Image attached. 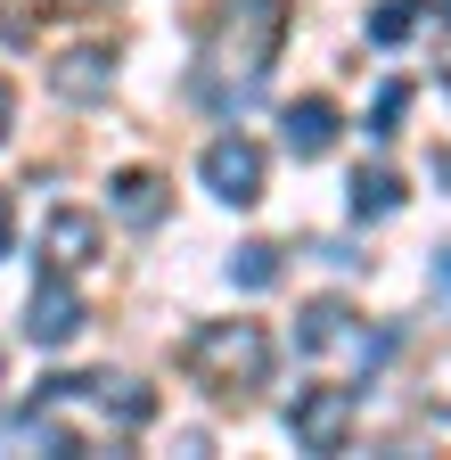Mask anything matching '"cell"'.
I'll list each match as a JSON object with an SVG mask.
<instances>
[{"label":"cell","mask_w":451,"mask_h":460,"mask_svg":"<svg viewBox=\"0 0 451 460\" xmlns=\"http://www.w3.org/2000/svg\"><path fill=\"white\" fill-rule=\"evenodd\" d=\"M288 25H296V0H221L213 49H205V66H197V91H205V99H247V91L279 66Z\"/></svg>","instance_id":"1"},{"label":"cell","mask_w":451,"mask_h":460,"mask_svg":"<svg viewBox=\"0 0 451 460\" xmlns=\"http://www.w3.org/2000/svg\"><path fill=\"white\" fill-rule=\"evenodd\" d=\"M181 370L205 394H255L271 378V337H263V321H205L181 345Z\"/></svg>","instance_id":"2"},{"label":"cell","mask_w":451,"mask_h":460,"mask_svg":"<svg viewBox=\"0 0 451 460\" xmlns=\"http://www.w3.org/2000/svg\"><path fill=\"white\" fill-rule=\"evenodd\" d=\"M296 354H345L353 370H377L394 354V337L386 329H361V313L345 296H312L304 321H296Z\"/></svg>","instance_id":"3"},{"label":"cell","mask_w":451,"mask_h":460,"mask_svg":"<svg viewBox=\"0 0 451 460\" xmlns=\"http://www.w3.org/2000/svg\"><path fill=\"white\" fill-rule=\"evenodd\" d=\"M41 402L49 411H99L116 428H148L156 420V386L124 378V370H99V378H41Z\"/></svg>","instance_id":"4"},{"label":"cell","mask_w":451,"mask_h":460,"mask_svg":"<svg viewBox=\"0 0 451 460\" xmlns=\"http://www.w3.org/2000/svg\"><path fill=\"white\" fill-rule=\"evenodd\" d=\"M353 420H361L353 386H304V394L288 402V436H296L304 452H345V444H353Z\"/></svg>","instance_id":"5"},{"label":"cell","mask_w":451,"mask_h":460,"mask_svg":"<svg viewBox=\"0 0 451 460\" xmlns=\"http://www.w3.org/2000/svg\"><path fill=\"white\" fill-rule=\"evenodd\" d=\"M197 172H205V190H213L221 206H255V198H263L271 156H263V140H247V132H221V140H205Z\"/></svg>","instance_id":"6"},{"label":"cell","mask_w":451,"mask_h":460,"mask_svg":"<svg viewBox=\"0 0 451 460\" xmlns=\"http://www.w3.org/2000/svg\"><path fill=\"white\" fill-rule=\"evenodd\" d=\"M82 321H91V305H82V288H74L66 271H49V279L33 288V305H25V337H33V345H74Z\"/></svg>","instance_id":"7"},{"label":"cell","mask_w":451,"mask_h":460,"mask_svg":"<svg viewBox=\"0 0 451 460\" xmlns=\"http://www.w3.org/2000/svg\"><path fill=\"white\" fill-rule=\"evenodd\" d=\"M99 247H107V230H99V214L91 206H58V214H49L41 222V255H49V271H91L99 263Z\"/></svg>","instance_id":"8"},{"label":"cell","mask_w":451,"mask_h":460,"mask_svg":"<svg viewBox=\"0 0 451 460\" xmlns=\"http://www.w3.org/2000/svg\"><path fill=\"white\" fill-rule=\"evenodd\" d=\"M49 91H58V99H74V107L107 99V91H116V49H99V41L58 49V58H49Z\"/></svg>","instance_id":"9"},{"label":"cell","mask_w":451,"mask_h":460,"mask_svg":"<svg viewBox=\"0 0 451 460\" xmlns=\"http://www.w3.org/2000/svg\"><path fill=\"white\" fill-rule=\"evenodd\" d=\"M336 132H345V124H336L328 99H288V115H279V140H288L304 164H320V156L336 148Z\"/></svg>","instance_id":"10"},{"label":"cell","mask_w":451,"mask_h":460,"mask_svg":"<svg viewBox=\"0 0 451 460\" xmlns=\"http://www.w3.org/2000/svg\"><path fill=\"white\" fill-rule=\"evenodd\" d=\"M107 206H116L132 230H148V222H164V206H173V198H164V172H148V164H124L116 181H107Z\"/></svg>","instance_id":"11"},{"label":"cell","mask_w":451,"mask_h":460,"mask_svg":"<svg viewBox=\"0 0 451 460\" xmlns=\"http://www.w3.org/2000/svg\"><path fill=\"white\" fill-rule=\"evenodd\" d=\"M82 9H107V0H9V9H0V33L33 41V17H82Z\"/></svg>","instance_id":"12"},{"label":"cell","mask_w":451,"mask_h":460,"mask_svg":"<svg viewBox=\"0 0 451 460\" xmlns=\"http://www.w3.org/2000/svg\"><path fill=\"white\" fill-rule=\"evenodd\" d=\"M394 206H403V181H394L386 164H361V172H353V214L377 222V214H394Z\"/></svg>","instance_id":"13"},{"label":"cell","mask_w":451,"mask_h":460,"mask_svg":"<svg viewBox=\"0 0 451 460\" xmlns=\"http://www.w3.org/2000/svg\"><path fill=\"white\" fill-rule=\"evenodd\" d=\"M230 279H239V288H279V247H271V239H247V247L230 255Z\"/></svg>","instance_id":"14"},{"label":"cell","mask_w":451,"mask_h":460,"mask_svg":"<svg viewBox=\"0 0 451 460\" xmlns=\"http://www.w3.org/2000/svg\"><path fill=\"white\" fill-rule=\"evenodd\" d=\"M403 107H411V83H386L377 91V115H369V140H394V132H403Z\"/></svg>","instance_id":"15"},{"label":"cell","mask_w":451,"mask_h":460,"mask_svg":"<svg viewBox=\"0 0 451 460\" xmlns=\"http://www.w3.org/2000/svg\"><path fill=\"white\" fill-rule=\"evenodd\" d=\"M419 25V0H386V9H369V41H403Z\"/></svg>","instance_id":"16"},{"label":"cell","mask_w":451,"mask_h":460,"mask_svg":"<svg viewBox=\"0 0 451 460\" xmlns=\"http://www.w3.org/2000/svg\"><path fill=\"white\" fill-rule=\"evenodd\" d=\"M17 132V91H9V75H0V140Z\"/></svg>","instance_id":"17"},{"label":"cell","mask_w":451,"mask_h":460,"mask_svg":"<svg viewBox=\"0 0 451 460\" xmlns=\"http://www.w3.org/2000/svg\"><path fill=\"white\" fill-rule=\"evenodd\" d=\"M9 239H17V206H9V190H0V255H9Z\"/></svg>","instance_id":"18"},{"label":"cell","mask_w":451,"mask_h":460,"mask_svg":"<svg viewBox=\"0 0 451 460\" xmlns=\"http://www.w3.org/2000/svg\"><path fill=\"white\" fill-rule=\"evenodd\" d=\"M435 279H443V296H451V247H443V255H435Z\"/></svg>","instance_id":"19"},{"label":"cell","mask_w":451,"mask_h":460,"mask_svg":"<svg viewBox=\"0 0 451 460\" xmlns=\"http://www.w3.org/2000/svg\"><path fill=\"white\" fill-rule=\"evenodd\" d=\"M443 411H451V354H443Z\"/></svg>","instance_id":"20"},{"label":"cell","mask_w":451,"mask_h":460,"mask_svg":"<svg viewBox=\"0 0 451 460\" xmlns=\"http://www.w3.org/2000/svg\"><path fill=\"white\" fill-rule=\"evenodd\" d=\"M435 172H443V181H451V148H443V156H435Z\"/></svg>","instance_id":"21"},{"label":"cell","mask_w":451,"mask_h":460,"mask_svg":"<svg viewBox=\"0 0 451 460\" xmlns=\"http://www.w3.org/2000/svg\"><path fill=\"white\" fill-rule=\"evenodd\" d=\"M435 9H443V17H451V0H435Z\"/></svg>","instance_id":"22"}]
</instances>
